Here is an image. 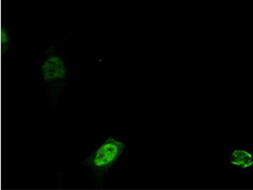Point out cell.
Here are the masks:
<instances>
[{"instance_id": "cell-1", "label": "cell", "mask_w": 253, "mask_h": 190, "mask_svg": "<svg viewBox=\"0 0 253 190\" xmlns=\"http://www.w3.org/2000/svg\"><path fill=\"white\" fill-rule=\"evenodd\" d=\"M72 36L73 33L64 35L39 55L38 74L44 95L52 110L59 105L64 94L72 86L69 61L61 47V44Z\"/></svg>"}, {"instance_id": "cell-2", "label": "cell", "mask_w": 253, "mask_h": 190, "mask_svg": "<svg viewBox=\"0 0 253 190\" xmlns=\"http://www.w3.org/2000/svg\"><path fill=\"white\" fill-rule=\"evenodd\" d=\"M127 151V141L114 135H107L95 149L82 159L90 175V185L94 189H103L107 177Z\"/></svg>"}, {"instance_id": "cell-3", "label": "cell", "mask_w": 253, "mask_h": 190, "mask_svg": "<svg viewBox=\"0 0 253 190\" xmlns=\"http://www.w3.org/2000/svg\"><path fill=\"white\" fill-rule=\"evenodd\" d=\"M228 164L239 173H248L253 168V152L250 147H230Z\"/></svg>"}, {"instance_id": "cell-4", "label": "cell", "mask_w": 253, "mask_h": 190, "mask_svg": "<svg viewBox=\"0 0 253 190\" xmlns=\"http://www.w3.org/2000/svg\"><path fill=\"white\" fill-rule=\"evenodd\" d=\"M1 46H2V54L3 58H5L6 54L8 53L11 48L14 42V32L13 30L9 29L5 24L3 23L1 29Z\"/></svg>"}]
</instances>
